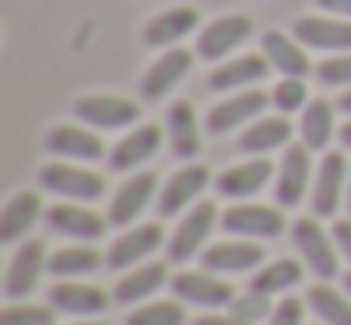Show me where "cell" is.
I'll return each instance as SVG.
<instances>
[{
    "label": "cell",
    "instance_id": "obj_1",
    "mask_svg": "<svg viewBox=\"0 0 351 325\" xmlns=\"http://www.w3.org/2000/svg\"><path fill=\"white\" fill-rule=\"evenodd\" d=\"M215 219H219V208H215L212 201H200L189 208V216H182V223H178V231L170 234V261H189V257H197L200 249H204L208 234H212Z\"/></svg>",
    "mask_w": 351,
    "mask_h": 325
},
{
    "label": "cell",
    "instance_id": "obj_2",
    "mask_svg": "<svg viewBox=\"0 0 351 325\" xmlns=\"http://www.w3.org/2000/svg\"><path fill=\"white\" fill-rule=\"evenodd\" d=\"M42 189L64 197V201H95V197L106 193V181H102V174L84 170V166L49 163L42 166Z\"/></svg>",
    "mask_w": 351,
    "mask_h": 325
},
{
    "label": "cell",
    "instance_id": "obj_3",
    "mask_svg": "<svg viewBox=\"0 0 351 325\" xmlns=\"http://www.w3.org/2000/svg\"><path fill=\"white\" fill-rule=\"evenodd\" d=\"M223 231L238 234V238H276L283 234V212L268 208V204H234L223 212Z\"/></svg>",
    "mask_w": 351,
    "mask_h": 325
},
{
    "label": "cell",
    "instance_id": "obj_4",
    "mask_svg": "<svg viewBox=\"0 0 351 325\" xmlns=\"http://www.w3.org/2000/svg\"><path fill=\"white\" fill-rule=\"evenodd\" d=\"M250 34H253V23L245 19V15H219V19H212L197 34V57L219 60V57H227L230 49H238Z\"/></svg>",
    "mask_w": 351,
    "mask_h": 325
},
{
    "label": "cell",
    "instance_id": "obj_5",
    "mask_svg": "<svg viewBox=\"0 0 351 325\" xmlns=\"http://www.w3.org/2000/svg\"><path fill=\"white\" fill-rule=\"evenodd\" d=\"M76 117L91 128H125L140 117V106L117 95H84L76 98Z\"/></svg>",
    "mask_w": 351,
    "mask_h": 325
},
{
    "label": "cell",
    "instance_id": "obj_6",
    "mask_svg": "<svg viewBox=\"0 0 351 325\" xmlns=\"http://www.w3.org/2000/svg\"><path fill=\"white\" fill-rule=\"evenodd\" d=\"M348 178H351L348 159L340 151H328L317 166V178H313V216H332L336 204L348 193Z\"/></svg>",
    "mask_w": 351,
    "mask_h": 325
},
{
    "label": "cell",
    "instance_id": "obj_7",
    "mask_svg": "<svg viewBox=\"0 0 351 325\" xmlns=\"http://www.w3.org/2000/svg\"><path fill=\"white\" fill-rule=\"evenodd\" d=\"M174 291L182 302H193V306H230L234 302V287L227 280H219L215 272H178L174 276Z\"/></svg>",
    "mask_w": 351,
    "mask_h": 325
},
{
    "label": "cell",
    "instance_id": "obj_8",
    "mask_svg": "<svg viewBox=\"0 0 351 325\" xmlns=\"http://www.w3.org/2000/svg\"><path fill=\"white\" fill-rule=\"evenodd\" d=\"M310 148L306 144H291L287 155L280 163V174H276V201L280 208H295L302 204V193L310 189Z\"/></svg>",
    "mask_w": 351,
    "mask_h": 325
},
{
    "label": "cell",
    "instance_id": "obj_9",
    "mask_svg": "<svg viewBox=\"0 0 351 325\" xmlns=\"http://www.w3.org/2000/svg\"><path fill=\"white\" fill-rule=\"evenodd\" d=\"M162 246V227L159 223H144V227H132V231H121V238L110 246L106 265L110 269H132V265H144L155 249Z\"/></svg>",
    "mask_w": 351,
    "mask_h": 325
},
{
    "label": "cell",
    "instance_id": "obj_10",
    "mask_svg": "<svg viewBox=\"0 0 351 325\" xmlns=\"http://www.w3.org/2000/svg\"><path fill=\"white\" fill-rule=\"evenodd\" d=\"M42 269H46V246L42 242H23V246L12 254L8 261V272H4V295L8 299H23V295L34 291V284H38Z\"/></svg>",
    "mask_w": 351,
    "mask_h": 325
},
{
    "label": "cell",
    "instance_id": "obj_11",
    "mask_svg": "<svg viewBox=\"0 0 351 325\" xmlns=\"http://www.w3.org/2000/svg\"><path fill=\"white\" fill-rule=\"evenodd\" d=\"M268 106V95L257 87H242L238 95L223 98V102H215L212 110H208V128L212 133H230V128H238L242 121H253L261 117V110Z\"/></svg>",
    "mask_w": 351,
    "mask_h": 325
},
{
    "label": "cell",
    "instance_id": "obj_12",
    "mask_svg": "<svg viewBox=\"0 0 351 325\" xmlns=\"http://www.w3.org/2000/svg\"><path fill=\"white\" fill-rule=\"evenodd\" d=\"M295 38L310 49H351V19H328V15H302L295 19Z\"/></svg>",
    "mask_w": 351,
    "mask_h": 325
},
{
    "label": "cell",
    "instance_id": "obj_13",
    "mask_svg": "<svg viewBox=\"0 0 351 325\" xmlns=\"http://www.w3.org/2000/svg\"><path fill=\"white\" fill-rule=\"evenodd\" d=\"M295 246L298 254H302V261L310 265L313 272H317L321 280L336 276V254H332V238H328L325 231H321L317 219H298L295 227Z\"/></svg>",
    "mask_w": 351,
    "mask_h": 325
},
{
    "label": "cell",
    "instance_id": "obj_14",
    "mask_svg": "<svg viewBox=\"0 0 351 325\" xmlns=\"http://www.w3.org/2000/svg\"><path fill=\"white\" fill-rule=\"evenodd\" d=\"M189 68H193V53H189V49H167V53H162V57L144 72L140 95H144L147 102H155V98H167L170 91L182 83V76L189 72Z\"/></svg>",
    "mask_w": 351,
    "mask_h": 325
},
{
    "label": "cell",
    "instance_id": "obj_15",
    "mask_svg": "<svg viewBox=\"0 0 351 325\" xmlns=\"http://www.w3.org/2000/svg\"><path fill=\"white\" fill-rule=\"evenodd\" d=\"M155 186H159V181H155V174H152V170L132 174V178L114 193V201H110V223H117V227L132 223V219H136L140 212L147 208V204H152Z\"/></svg>",
    "mask_w": 351,
    "mask_h": 325
},
{
    "label": "cell",
    "instance_id": "obj_16",
    "mask_svg": "<svg viewBox=\"0 0 351 325\" xmlns=\"http://www.w3.org/2000/svg\"><path fill=\"white\" fill-rule=\"evenodd\" d=\"M265 261V249L253 238H234V242H215L204 249V269L208 272H250Z\"/></svg>",
    "mask_w": 351,
    "mask_h": 325
},
{
    "label": "cell",
    "instance_id": "obj_17",
    "mask_svg": "<svg viewBox=\"0 0 351 325\" xmlns=\"http://www.w3.org/2000/svg\"><path fill=\"white\" fill-rule=\"evenodd\" d=\"M46 223L53 227L57 234H69V238H76V242H95L106 231V219L95 216L84 204H53V208L46 212Z\"/></svg>",
    "mask_w": 351,
    "mask_h": 325
},
{
    "label": "cell",
    "instance_id": "obj_18",
    "mask_svg": "<svg viewBox=\"0 0 351 325\" xmlns=\"http://www.w3.org/2000/svg\"><path fill=\"white\" fill-rule=\"evenodd\" d=\"M46 151L49 155H61V159H102V140L91 133V128H80V125H57L49 128L46 136Z\"/></svg>",
    "mask_w": 351,
    "mask_h": 325
},
{
    "label": "cell",
    "instance_id": "obj_19",
    "mask_svg": "<svg viewBox=\"0 0 351 325\" xmlns=\"http://www.w3.org/2000/svg\"><path fill=\"white\" fill-rule=\"evenodd\" d=\"M162 144V128L159 125H140L132 128L125 140H117V148L110 151V166L114 170H136L140 163H147V159L159 151Z\"/></svg>",
    "mask_w": 351,
    "mask_h": 325
},
{
    "label": "cell",
    "instance_id": "obj_20",
    "mask_svg": "<svg viewBox=\"0 0 351 325\" xmlns=\"http://www.w3.org/2000/svg\"><path fill=\"white\" fill-rule=\"evenodd\" d=\"M204 189H208V170L204 166H182V170L167 181V189L159 193V212L162 216H178V212L189 208Z\"/></svg>",
    "mask_w": 351,
    "mask_h": 325
},
{
    "label": "cell",
    "instance_id": "obj_21",
    "mask_svg": "<svg viewBox=\"0 0 351 325\" xmlns=\"http://www.w3.org/2000/svg\"><path fill=\"white\" fill-rule=\"evenodd\" d=\"M268 178H272V163H265V159H250V163L227 166V170L215 178V186H219L223 197H234V201H242V197L261 193V189L268 186Z\"/></svg>",
    "mask_w": 351,
    "mask_h": 325
},
{
    "label": "cell",
    "instance_id": "obj_22",
    "mask_svg": "<svg viewBox=\"0 0 351 325\" xmlns=\"http://www.w3.org/2000/svg\"><path fill=\"white\" fill-rule=\"evenodd\" d=\"M197 8H167V12H159L152 23L144 27V42L147 45H174V42H182L185 34H193L197 30Z\"/></svg>",
    "mask_w": 351,
    "mask_h": 325
},
{
    "label": "cell",
    "instance_id": "obj_23",
    "mask_svg": "<svg viewBox=\"0 0 351 325\" xmlns=\"http://www.w3.org/2000/svg\"><path fill=\"white\" fill-rule=\"evenodd\" d=\"M49 302H53L61 314H102V310H106V291L95 287V284L61 280V284L49 287Z\"/></svg>",
    "mask_w": 351,
    "mask_h": 325
},
{
    "label": "cell",
    "instance_id": "obj_24",
    "mask_svg": "<svg viewBox=\"0 0 351 325\" xmlns=\"http://www.w3.org/2000/svg\"><path fill=\"white\" fill-rule=\"evenodd\" d=\"M261 49H265L268 65L280 68L283 76H302L306 80V72H310V57H306V49H302L298 38H287V34H280V30H268V34L261 38Z\"/></svg>",
    "mask_w": 351,
    "mask_h": 325
},
{
    "label": "cell",
    "instance_id": "obj_25",
    "mask_svg": "<svg viewBox=\"0 0 351 325\" xmlns=\"http://www.w3.org/2000/svg\"><path fill=\"white\" fill-rule=\"evenodd\" d=\"M38 216H42V197L31 193V189L16 193L8 204H4V212H0V242L23 238V234L34 227V219H38Z\"/></svg>",
    "mask_w": 351,
    "mask_h": 325
},
{
    "label": "cell",
    "instance_id": "obj_26",
    "mask_svg": "<svg viewBox=\"0 0 351 325\" xmlns=\"http://www.w3.org/2000/svg\"><path fill=\"white\" fill-rule=\"evenodd\" d=\"M265 72H268V57L245 53V57H234V60H227V65L215 68L212 80H208V87L212 91H242V87H250V83L265 80Z\"/></svg>",
    "mask_w": 351,
    "mask_h": 325
},
{
    "label": "cell",
    "instance_id": "obj_27",
    "mask_svg": "<svg viewBox=\"0 0 351 325\" xmlns=\"http://www.w3.org/2000/svg\"><path fill=\"white\" fill-rule=\"evenodd\" d=\"M162 284H167V265L162 261H144V265H136L132 272H125V276L117 280L114 299L117 302H140L152 291H159Z\"/></svg>",
    "mask_w": 351,
    "mask_h": 325
},
{
    "label": "cell",
    "instance_id": "obj_28",
    "mask_svg": "<svg viewBox=\"0 0 351 325\" xmlns=\"http://www.w3.org/2000/svg\"><path fill=\"white\" fill-rule=\"evenodd\" d=\"M167 133H170V148L174 155L193 159L200 151V133H197V110L189 102H174L167 113Z\"/></svg>",
    "mask_w": 351,
    "mask_h": 325
},
{
    "label": "cell",
    "instance_id": "obj_29",
    "mask_svg": "<svg viewBox=\"0 0 351 325\" xmlns=\"http://www.w3.org/2000/svg\"><path fill=\"white\" fill-rule=\"evenodd\" d=\"M291 140V121L283 117H257L250 128L242 133V151H250V155H265V151L272 148H283V144Z\"/></svg>",
    "mask_w": 351,
    "mask_h": 325
},
{
    "label": "cell",
    "instance_id": "obj_30",
    "mask_svg": "<svg viewBox=\"0 0 351 325\" xmlns=\"http://www.w3.org/2000/svg\"><path fill=\"white\" fill-rule=\"evenodd\" d=\"M99 265H106V257H99L91 246H64V249H57V254L46 261V269L53 272L57 280H76V276L95 272Z\"/></svg>",
    "mask_w": 351,
    "mask_h": 325
},
{
    "label": "cell",
    "instance_id": "obj_31",
    "mask_svg": "<svg viewBox=\"0 0 351 325\" xmlns=\"http://www.w3.org/2000/svg\"><path fill=\"white\" fill-rule=\"evenodd\" d=\"M332 140V106L325 98H310L302 110V144L310 151H325Z\"/></svg>",
    "mask_w": 351,
    "mask_h": 325
},
{
    "label": "cell",
    "instance_id": "obj_32",
    "mask_svg": "<svg viewBox=\"0 0 351 325\" xmlns=\"http://www.w3.org/2000/svg\"><path fill=\"white\" fill-rule=\"evenodd\" d=\"M310 310L325 325H351V295L332 291L328 284L310 287Z\"/></svg>",
    "mask_w": 351,
    "mask_h": 325
},
{
    "label": "cell",
    "instance_id": "obj_33",
    "mask_svg": "<svg viewBox=\"0 0 351 325\" xmlns=\"http://www.w3.org/2000/svg\"><path fill=\"white\" fill-rule=\"evenodd\" d=\"M298 276H302L298 261H291V257H280V261H272V265H265V269H257V276H253V291L280 295V291H287V287H295Z\"/></svg>",
    "mask_w": 351,
    "mask_h": 325
},
{
    "label": "cell",
    "instance_id": "obj_34",
    "mask_svg": "<svg viewBox=\"0 0 351 325\" xmlns=\"http://www.w3.org/2000/svg\"><path fill=\"white\" fill-rule=\"evenodd\" d=\"M125 325H185V310L182 302H147V306L132 310Z\"/></svg>",
    "mask_w": 351,
    "mask_h": 325
},
{
    "label": "cell",
    "instance_id": "obj_35",
    "mask_svg": "<svg viewBox=\"0 0 351 325\" xmlns=\"http://www.w3.org/2000/svg\"><path fill=\"white\" fill-rule=\"evenodd\" d=\"M230 314L238 317V322L245 325H257V322H268L272 317V302H268L265 291H245V295H234V302H230Z\"/></svg>",
    "mask_w": 351,
    "mask_h": 325
},
{
    "label": "cell",
    "instance_id": "obj_36",
    "mask_svg": "<svg viewBox=\"0 0 351 325\" xmlns=\"http://www.w3.org/2000/svg\"><path fill=\"white\" fill-rule=\"evenodd\" d=\"M272 102H276V110H283V113L302 110V106L310 102V98H306V80L302 76H287V80H280L276 91H272Z\"/></svg>",
    "mask_w": 351,
    "mask_h": 325
},
{
    "label": "cell",
    "instance_id": "obj_37",
    "mask_svg": "<svg viewBox=\"0 0 351 325\" xmlns=\"http://www.w3.org/2000/svg\"><path fill=\"white\" fill-rule=\"evenodd\" d=\"M53 314L46 306H31V302H12V306L0 310V325H49Z\"/></svg>",
    "mask_w": 351,
    "mask_h": 325
},
{
    "label": "cell",
    "instance_id": "obj_38",
    "mask_svg": "<svg viewBox=\"0 0 351 325\" xmlns=\"http://www.w3.org/2000/svg\"><path fill=\"white\" fill-rule=\"evenodd\" d=\"M313 72H317V80L328 83V87H351V53H336V57L321 60Z\"/></svg>",
    "mask_w": 351,
    "mask_h": 325
},
{
    "label": "cell",
    "instance_id": "obj_39",
    "mask_svg": "<svg viewBox=\"0 0 351 325\" xmlns=\"http://www.w3.org/2000/svg\"><path fill=\"white\" fill-rule=\"evenodd\" d=\"M265 325H302V302H298V299H283L280 306L272 310V317H268Z\"/></svg>",
    "mask_w": 351,
    "mask_h": 325
},
{
    "label": "cell",
    "instance_id": "obj_40",
    "mask_svg": "<svg viewBox=\"0 0 351 325\" xmlns=\"http://www.w3.org/2000/svg\"><path fill=\"white\" fill-rule=\"evenodd\" d=\"M332 234H336V242H340V249L351 257V219H340V223L332 227Z\"/></svg>",
    "mask_w": 351,
    "mask_h": 325
},
{
    "label": "cell",
    "instance_id": "obj_41",
    "mask_svg": "<svg viewBox=\"0 0 351 325\" xmlns=\"http://www.w3.org/2000/svg\"><path fill=\"white\" fill-rule=\"evenodd\" d=\"M321 12H332V15H343V19H351V0H317Z\"/></svg>",
    "mask_w": 351,
    "mask_h": 325
},
{
    "label": "cell",
    "instance_id": "obj_42",
    "mask_svg": "<svg viewBox=\"0 0 351 325\" xmlns=\"http://www.w3.org/2000/svg\"><path fill=\"white\" fill-rule=\"evenodd\" d=\"M193 325H245V322H238L234 314H204V317H197Z\"/></svg>",
    "mask_w": 351,
    "mask_h": 325
},
{
    "label": "cell",
    "instance_id": "obj_43",
    "mask_svg": "<svg viewBox=\"0 0 351 325\" xmlns=\"http://www.w3.org/2000/svg\"><path fill=\"white\" fill-rule=\"evenodd\" d=\"M340 140H343V148H351V121L340 128Z\"/></svg>",
    "mask_w": 351,
    "mask_h": 325
},
{
    "label": "cell",
    "instance_id": "obj_44",
    "mask_svg": "<svg viewBox=\"0 0 351 325\" xmlns=\"http://www.w3.org/2000/svg\"><path fill=\"white\" fill-rule=\"evenodd\" d=\"M340 110H343V113H351V91H343V98H340Z\"/></svg>",
    "mask_w": 351,
    "mask_h": 325
},
{
    "label": "cell",
    "instance_id": "obj_45",
    "mask_svg": "<svg viewBox=\"0 0 351 325\" xmlns=\"http://www.w3.org/2000/svg\"><path fill=\"white\" fill-rule=\"evenodd\" d=\"M343 287H348V295H351V272H348V276H343Z\"/></svg>",
    "mask_w": 351,
    "mask_h": 325
},
{
    "label": "cell",
    "instance_id": "obj_46",
    "mask_svg": "<svg viewBox=\"0 0 351 325\" xmlns=\"http://www.w3.org/2000/svg\"><path fill=\"white\" fill-rule=\"evenodd\" d=\"M348 212H351V178H348Z\"/></svg>",
    "mask_w": 351,
    "mask_h": 325
},
{
    "label": "cell",
    "instance_id": "obj_47",
    "mask_svg": "<svg viewBox=\"0 0 351 325\" xmlns=\"http://www.w3.org/2000/svg\"><path fill=\"white\" fill-rule=\"evenodd\" d=\"M80 325H102V322H80Z\"/></svg>",
    "mask_w": 351,
    "mask_h": 325
}]
</instances>
